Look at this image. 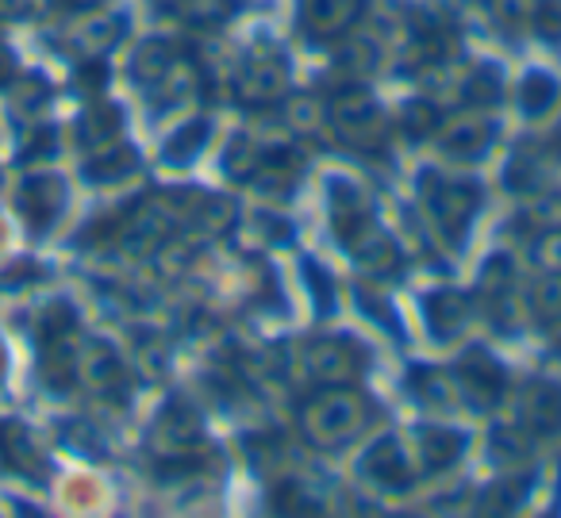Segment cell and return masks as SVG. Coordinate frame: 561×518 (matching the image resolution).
Wrapping results in <instances>:
<instances>
[{
  "instance_id": "22",
  "label": "cell",
  "mask_w": 561,
  "mask_h": 518,
  "mask_svg": "<svg viewBox=\"0 0 561 518\" xmlns=\"http://www.w3.org/2000/svg\"><path fill=\"white\" fill-rule=\"evenodd\" d=\"M469 101L473 104H496L500 101V81L492 70H481L473 73V81H469Z\"/></svg>"
},
{
  "instance_id": "13",
  "label": "cell",
  "mask_w": 561,
  "mask_h": 518,
  "mask_svg": "<svg viewBox=\"0 0 561 518\" xmlns=\"http://www.w3.org/2000/svg\"><path fill=\"white\" fill-rule=\"evenodd\" d=\"M0 453L9 457L16 469H39V461H35V449H32V441H27V434H24V426H16V423H0Z\"/></svg>"
},
{
  "instance_id": "4",
  "label": "cell",
  "mask_w": 561,
  "mask_h": 518,
  "mask_svg": "<svg viewBox=\"0 0 561 518\" xmlns=\"http://www.w3.org/2000/svg\"><path fill=\"white\" fill-rule=\"evenodd\" d=\"M366 476H374L377 484L389 487V492H400V487L408 484V476H412V464H408V457H404V449H400L397 438H385V441H377V446L369 449Z\"/></svg>"
},
{
  "instance_id": "6",
  "label": "cell",
  "mask_w": 561,
  "mask_h": 518,
  "mask_svg": "<svg viewBox=\"0 0 561 518\" xmlns=\"http://www.w3.org/2000/svg\"><path fill=\"white\" fill-rule=\"evenodd\" d=\"M66 200V188L58 177H32L20 193V204H24V216L32 219L35 227H47L50 219L58 216Z\"/></svg>"
},
{
  "instance_id": "10",
  "label": "cell",
  "mask_w": 561,
  "mask_h": 518,
  "mask_svg": "<svg viewBox=\"0 0 561 518\" xmlns=\"http://www.w3.org/2000/svg\"><path fill=\"white\" fill-rule=\"evenodd\" d=\"M489 142H492V127L484 124V119H458V124H450V127H446V135H443L446 154H454V158L484 154V150H489Z\"/></svg>"
},
{
  "instance_id": "28",
  "label": "cell",
  "mask_w": 561,
  "mask_h": 518,
  "mask_svg": "<svg viewBox=\"0 0 561 518\" xmlns=\"http://www.w3.org/2000/svg\"><path fill=\"white\" fill-rule=\"evenodd\" d=\"M50 147H55V135H39V139L32 142V158H47L50 154Z\"/></svg>"
},
{
  "instance_id": "26",
  "label": "cell",
  "mask_w": 561,
  "mask_h": 518,
  "mask_svg": "<svg viewBox=\"0 0 561 518\" xmlns=\"http://www.w3.org/2000/svg\"><path fill=\"white\" fill-rule=\"evenodd\" d=\"M43 372H47V380L55 388H66L73 380V365H70V357H66V354H47V369H43Z\"/></svg>"
},
{
  "instance_id": "29",
  "label": "cell",
  "mask_w": 561,
  "mask_h": 518,
  "mask_svg": "<svg viewBox=\"0 0 561 518\" xmlns=\"http://www.w3.org/2000/svg\"><path fill=\"white\" fill-rule=\"evenodd\" d=\"M9 73H12V62H9V55L0 50V81H9Z\"/></svg>"
},
{
  "instance_id": "7",
  "label": "cell",
  "mask_w": 561,
  "mask_h": 518,
  "mask_svg": "<svg viewBox=\"0 0 561 518\" xmlns=\"http://www.w3.org/2000/svg\"><path fill=\"white\" fill-rule=\"evenodd\" d=\"M354 357H366L362 354L354 342H316L312 346V369H316V377H323V380H346L351 372H358V365H354Z\"/></svg>"
},
{
  "instance_id": "16",
  "label": "cell",
  "mask_w": 561,
  "mask_h": 518,
  "mask_svg": "<svg viewBox=\"0 0 561 518\" xmlns=\"http://www.w3.org/2000/svg\"><path fill=\"white\" fill-rule=\"evenodd\" d=\"M170 70V47L165 43H142L135 58V78L139 81H162Z\"/></svg>"
},
{
  "instance_id": "18",
  "label": "cell",
  "mask_w": 561,
  "mask_h": 518,
  "mask_svg": "<svg viewBox=\"0 0 561 518\" xmlns=\"http://www.w3.org/2000/svg\"><path fill=\"white\" fill-rule=\"evenodd\" d=\"M85 377L93 380L96 388L112 384V380L119 377V361L112 357L108 346H101V342H93V346L85 349Z\"/></svg>"
},
{
  "instance_id": "23",
  "label": "cell",
  "mask_w": 561,
  "mask_h": 518,
  "mask_svg": "<svg viewBox=\"0 0 561 518\" xmlns=\"http://www.w3.org/2000/svg\"><path fill=\"white\" fill-rule=\"evenodd\" d=\"M492 449H496V453L523 457V453H527V434L515 430V426H504V430L492 434Z\"/></svg>"
},
{
  "instance_id": "1",
  "label": "cell",
  "mask_w": 561,
  "mask_h": 518,
  "mask_svg": "<svg viewBox=\"0 0 561 518\" xmlns=\"http://www.w3.org/2000/svg\"><path fill=\"white\" fill-rule=\"evenodd\" d=\"M362 418H366V403H362L354 392H323L308 403L305 415H300V423H305L308 438H312L316 446L335 449V446H343V441L354 438V430L362 426Z\"/></svg>"
},
{
  "instance_id": "12",
  "label": "cell",
  "mask_w": 561,
  "mask_h": 518,
  "mask_svg": "<svg viewBox=\"0 0 561 518\" xmlns=\"http://www.w3.org/2000/svg\"><path fill=\"white\" fill-rule=\"evenodd\" d=\"M242 89H247V96L270 101V96H277L280 89H285V70H280V62H270V58H262V62L250 66V73L242 78Z\"/></svg>"
},
{
  "instance_id": "17",
  "label": "cell",
  "mask_w": 561,
  "mask_h": 518,
  "mask_svg": "<svg viewBox=\"0 0 561 518\" xmlns=\"http://www.w3.org/2000/svg\"><path fill=\"white\" fill-rule=\"evenodd\" d=\"M553 101H558V85H553L546 73L527 78V85H523V112H527V116H542V112H550Z\"/></svg>"
},
{
  "instance_id": "27",
  "label": "cell",
  "mask_w": 561,
  "mask_h": 518,
  "mask_svg": "<svg viewBox=\"0 0 561 518\" xmlns=\"http://www.w3.org/2000/svg\"><path fill=\"white\" fill-rule=\"evenodd\" d=\"M530 9V0H496V12L504 20H519Z\"/></svg>"
},
{
  "instance_id": "8",
  "label": "cell",
  "mask_w": 561,
  "mask_h": 518,
  "mask_svg": "<svg viewBox=\"0 0 561 518\" xmlns=\"http://www.w3.org/2000/svg\"><path fill=\"white\" fill-rule=\"evenodd\" d=\"M461 380H466V388L477 395L481 407L496 403V395L504 392V372H500L496 361L484 354H469L466 361H461ZM473 395H469V400H473Z\"/></svg>"
},
{
  "instance_id": "24",
  "label": "cell",
  "mask_w": 561,
  "mask_h": 518,
  "mask_svg": "<svg viewBox=\"0 0 561 518\" xmlns=\"http://www.w3.org/2000/svg\"><path fill=\"white\" fill-rule=\"evenodd\" d=\"M116 39H119V24H93V32H81V47H85L89 55L112 47Z\"/></svg>"
},
{
  "instance_id": "15",
  "label": "cell",
  "mask_w": 561,
  "mask_h": 518,
  "mask_svg": "<svg viewBox=\"0 0 561 518\" xmlns=\"http://www.w3.org/2000/svg\"><path fill=\"white\" fill-rule=\"evenodd\" d=\"M131 170H135V154L127 147H112V150H104L96 162H89V177L93 181H119Z\"/></svg>"
},
{
  "instance_id": "14",
  "label": "cell",
  "mask_w": 561,
  "mask_h": 518,
  "mask_svg": "<svg viewBox=\"0 0 561 518\" xmlns=\"http://www.w3.org/2000/svg\"><path fill=\"white\" fill-rule=\"evenodd\" d=\"M458 453H461V434L443 430V426L423 434V457H427L431 469H446Z\"/></svg>"
},
{
  "instance_id": "9",
  "label": "cell",
  "mask_w": 561,
  "mask_h": 518,
  "mask_svg": "<svg viewBox=\"0 0 561 518\" xmlns=\"http://www.w3.org/2000/svg\"><path fill=\"white\" fill-rule=\"evenodd\" d=\"M523 415L527 426L538 434H558L561 430V388L553 384H535L523 400Z\"/></svg>"
},
{
  "instance_id": "20",
  "label": "cell",
  "mask_w": 561,
  "mask_h": 518,
  "mask_svg": "<svg viewBox=\"0 0 561 518\" xmlns=\"http://www.w3.org/2000/svg\"><path fill=\"white\" fill-rule=\"evenodd\" d=\"M208 135L211 131H208V124H204V119H193V124H185L170 139V162H185V158H193L196 150L208 142Z\"/></svg>"
},
{
  "instance_id": "11",
  "label": "cell",
  "mask_w": 561,
  "mask_h": 518,
  "mask_svg": "<svg viewBox=\"0 0 561 518\" xmlns=\"http://www.w3.org/2000/svg\"><path fill=\"white\" fill-rule=\"evenodd\" d=\"M466 315H469V303L461 300V296H454V292L431 296V300H427V319H431V326H435L438 334H454L461 323H466Z\"/></svg>"
},
{
  "instance_id": "5",
  "label": "cell",
  "mask_w": 561,
  "mask_h": 518,
  "mask_svg": "<svg viewBox=\"0 0 561 518\" xmlns=\"http://www.w3.org/2000/svg\"><path fill=\"white\" fill-rule=\"evenodd\" d=\"M362 4H366V0H305L300 20H305L308 32L335 35V32H343V27H351L354 20H358Z\"/></svg>"
},
{
  "instance_id": "25",
  "label": "cell",
  "mask_w": 561,
  "mask_h": 518,
  "mask_svg": "<svg viewBox=\"0 0 561 518\" xmlns=\"http://www.w3.org/2000/svg\"><path fill=\"white\" fill-rule=\"evenodd\" d=\"M415 388H420L423 400H431V403L446 400V380H443V372L420 369V372H415Z\"/></svg>"
},
{
  "instance_id": "2",
  "label": "cell",
  "mask_w": 561,
  "mask_h": 518,
  "mask_svg": "<svg viewBox=\"0 0 561 518\" xmlns=\"http://www.w3.org/2000/svg\"><path fill=\"white\" fill-rule=\"evenodd\" d=\"M423 196H427V208H431V216H435L438 231L458 246L461 234H466V227H469V219L477 216V200H481L477 188L423 177Z\"/></svg>"
},
{
  "instance_id": "21",
  "label": "cell",
  "mask_w": 561,
  "mask_h": 518,
  "mask_svg": "<svg viewBox=\"0 0 561 518\" xmlns=\"http://www.w3.org/2000/svg\"><path fill=\"white\" fill-rule=\"evenodd\" d=\"M535 300H538V315L550 319V323H561V273L558 269L538 280Z\"/></svg>"
},
{
  "instance_id": "19",
  "label": "cell",
  "mask_w": 561,
  "mask_h": 518,
  "mask_svg": "<svg viewBox=\"0 0 561 518\" xmlns=\"http://www.w3.org/2000/svg\"><path fill=\"white\" fill-rule=\"evenodd\" d=\"M119 135V119L112 108H96L85 116V124H81V139L89 142V147H104V142H112Z\"/></svg>"
},
{
  "instance_id": "3",
  "label": "cell",
  "mask_w": 561,
  "mask_h": 518,
  "mask_svg": "<svg viewBox=\"0 0 561 518\" xmlns=\"http://www.w3.org/2000/svg\"><path fill=\"white\" fill-rule=\"evenodd\" d=\"M335 119H339V131H343V139L354 142V147H369V142L381 139V116L374 112L369 96H362V93L343 96Z\"/></svg>"
}]
</instances>
